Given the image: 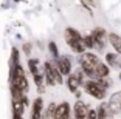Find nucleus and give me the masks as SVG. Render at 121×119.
<instances>
[{
	"instance_id": "16",
	"label": "nucleus",
	"mask_w": 121,
	"mask_h": 119,
	"mask_svg": "<svg viewBox=\"0 0 121 119\" xmlns=\"http://www.w3.org/2000/svg\"><path fill=\"white\" fill-rule=\"evenodd\" d=\"M65 84H67V88L70 90V93H76V91L79 90V88L82 87V84L79 82V79L75 76V74L71 73L70 76H67V81H65Z\"/></svg>"
},
{
	"instance_id": "24",
	"label": "nucleus",
	"mask_w": 121,
	"mask_h": 119,
	"mask_svg": "<svg viewBox=\"0 0 121 119\" xmlns=\"http://www.w3.org/2000/svg\"><path fill=\"white\" fill-rule=\"evenodd\" d=\"M87 119H98L96 108H90V110H89V113H87Z\"/></svg>"
},
{
	"instance_id": "5",
	"label": "nucleus",
	"mask_w": 121,
	"mask_h": 119,
	"mask_svg": "<svg viewBox=\"0 0 121 119\" xmlns=\"http://www.w3.org/2000/svg\"><path fill=\"white\" fill-rule=\"evenodd\" d=\"M28 70L33 76V81H34L36 87L37 88L43 87L45 85V82H43V70L39 68V59H28Z\"/></svg>"
},
{
	"instance_id": "30",
	"label": "nucleus",
	"mask_w": 121,
	"mask_h": 119,
	"mask_svg": "<svg viewBox=\"0 0 121 119\" xmlns=\"http://www.w3.org/2000/svg\"><path fill=\"white\" fill-rule=\"evenodd\" d=\"M42 119H43V118H42Z\"/></svg>"
},
{
	"instance_id": "26",
	"label": "nucleus",
	"mask_w": 121,
	"mask_h": 119,
	"mask_svg": "<svg viewBox=\"0 0 121 119\" xmlns=\"http://www.w3.org/2000/svg\"><path fill=\"white\" fill-rule=\"evenodd\" d=\"M81 94H82V93H81V90H78V91H76V93H75L76 99H81Z\"/></svg>"
},
{
	"instance_id": "29",
	"label": "nucleus",
	"mask_w": 121,
	"mask_h": 119,
	"mask_svg": "<svg viewBox=\"0 0 121 119\" xmlns=\"http://www.w3.org/2000/svg\"><path fill=\"white\" fill-rule=\"evenodd\" d=\"M16 2H20V0H16Z\"/></svg>"
},
{
	"instance_id": "22",
	"label": "nucleus",
	"mask_w": 121,
	"mask_h": 119,
	"mask_svg": "<svg viewBox=\"0 0 121 119\" xmlns=\"http://www.w3.org/2000/svg\"><path fill=\"white\" fill-rule=\"evenodd\" d=\"M48 51L51 54V59H57L59 57V49H57L56 42H48Z\"/></svg>"
},
{
	"instance_id": "8",
	"label": "nucleus",
	"mask_w": 121,
	"mask_h": 119,
	"mask_svg": "<svg viewBox=\"0 0 121 119\" xmlns=\"http://www.w3.org/2000/svg\"><path fill=\"white\" fill-rule=\"evenodd\" d=\"M89 110H90L89 104H86L82 99H78L73 104V119H87Z\"/></svg>"
},
{
	"instance_id": "19",
	"label": "nucleus",
	"mask_w": 121,
	"mask_h": 119,
	"mask_svg": "<svg viewBox=\"0 0 121 119\" xmlns=\"http://www.w3.org/2000/svg\"><path fill=\"white\" fill-rule=\"evenodd\" d=\"M25 105H23V102L22 101H13V115H20L23 116V113H25Z\"/></svg>"
},
{
	"instance_id": "9",
	"label": "nucleus",
	"mask_w": 121,
	"mask_h": 119,
	"mask_svg": "<svg viewBox=\"0 0 121 119\" xmlns=\"http://www.w3.org/2000/svg\"><path fill=\"white\" fill-rule=\"evenodd\" d=\"M53 119H71V105H70V102L64 101V102H60V104H57Z\"/></svg>"
},
{
	"instance_id": "17",
	"label": "nucleus",
	"mask_w": 121,
	"mask_h": 119,
	"mask_svg": "<svg viewBox=\"0 0 121 119\" xmlns=\"http://www.w3.org/2000/svg\"><path fill=\"white\" fill-rule=\"evenodd\" d=\"M118 57H120V56H118L115 51H113V53L109 51V53H106L104 60H106V63H107V65H109L110 68H115V67H121V63L118 62Z\"/></svg>"
},
{
	"instance_id": "21",
	"label": "nucleus",
	"mask_w": 121,
	"mask_h": 119,
	"mask_svg": "<svg viewBox=\"0 0 121 119\" xmlns=\"http://www.w3.org/2000/svg\"><path fill=\"white\" fill-rule=\"evenodd\" d=\"M82 42H84L86 49H95V42H93V39H92V36H90V34L82 36Z\"/></svg>"
},
{
	"instance_id": "14",
	"label": "nucleus",
	"mask_w": 121,
	"mask_h": 119,
	"mask_svg": "<svg viewBox=\"0 0 121 119\" xmlns=\"http://www.w3.org/2000/svg\"><path fill=\"white\" fill-rule=\"evenodd\" d=\"M112 68L107 65L106 62H101L95 70V74H93V81H98V79H107L109 74H110Z\"/></svg>"
},
{
	"instance_id": "12",
	"label": "nucleus",
	"mask_w": 121,
	"mask_h": 119,
	"mask_svg": "<svg viewBox=\"0 0 121 119\" xmlns=\"http://www.w3.org/2000/svg\"><path fill=\"white\" fill-rule=\"evenodd\" d=\"M96 115H98V119H115V113L110 110V107H109L107 102H101L98 105Z\"/></svg>"
},
{
	"instance_id": "6",
	"label": "nucleus",
	"mask_w": 121,
	"mask_h": 119,
	"mask_svg": "<svg viewBox=\"0 0 121 119\" xmlns=\"http://www.w3.org/2000/svg\"><path fill=\"white\" fill-rule=\"evenodd\" d=\"M107 34H109V33H107L103 26H96V28L90 33V36H92V39H93V42H95V49L98 53H103L104 48H106V45H107V43H106Z\"/></svg>"
},
{
	"instance_id": "27",
	"label": "nucleus",
	"mask_w": 121,
	"mask_h": 119,
	"mask_svg": "<svg viewBox=\"0 0 121 119\" xmlns=\"http://www.w3.org/2000/svg\"><path fill=\"white\" fill-rule=\"evenodd\" d=\"M13 119H23V116H20V115H13Z\"/></svg>"
},
{
	"instance_id": "7",
	"label": "nucleus",
	"mask_w": 121,
	"mask_h": 119,
	"mask_svg": "<svg viewBox=\"0 0 121 119\" xmlns=\"http://www.w3.org/2000/svg\"><path fill=\"white\" fill-rule=\"evenodd\" d=\"M51 62L56 65V68L59 70V73L62 76H70L71 71H73V60L68 54H64V56H59L57 59H53Z\"/></svg>"
},
{
	"instance_id": "18",
	"label": "nucleus",
	"mask_w": 121,
	"mask_h": 119,
	"mask_svg": "<svg viewBox=\"0 0 121 119\" xmlns=\"http://www.w3.org/2000/svg\"><path fill=\"white\" fill-rule=\"evenodd\" d=\"M56 105H57L56 102H50V104H48V107L43 110L42 118L43 119H53L54 118V111H56Z\"/></svg>"
},
{
	"instance_id": "23",
	"label": "nucleus",
	"mask_w": 121,
	"mask_h": 119,
	"mask_svg": "<svg viewBox=\"0 0 121 119\" xmlns=\"http://www.w3.org/2000/svg\"><path fill=\"white\" fill-rule=\"evenodd\" d=\"M79 2H81V5L84 8H87V9L89 11H92L93 8H95V2H93V0H79Z\"/></svg>"
},
{
	"instance_id": "13",
	"label": "nucleus",
	"mask_w": 121,
	"mask_h": 119,
	"mask_svg": "<svg viewBox=\"0 0 121 119\" xmlns=\"http://www.w3.org/2000/svg\"><path fill=\"white\" fill-rule=\"evenodd\" d=\"M109 107H110V110L115 113V115H118V113H121V91H117V93H113V94H110V98H109Z\"/></svg>"
},
{
	"instance_id": "4",
	"label": "nucleus",
	"mask_w": 121,
	"mask_h": 119,
	"mask_svg": "<svg viewBox=\"0 0 121 119\" xmlns=\"http://www.w3.org/2000/svg\"><path fill=\"white\" fill-rule=\"evenodd\" d=\"M84 90L87 94H90L93 99H98V101H104L107 98V90H104L96 81H87L84 85Z\"/></svg>"
},
{
	"instance_id": "2",
	"label": "nucleus",
	"mask_w": 121,
	"mask_h": 119,
	"mask_svg": "<svg viewBox=\"0 0 121 119\" xmlns=\"http://www.w3.org/2000/svg\"><path fill=\"white\" fill-rule=\"evenodd\" d=\"M9 87H14L17 90H20L22 93H28L30 90V84L28 79H26V74L22 68V65H14V67H9Z\"/></svg>"
},
{
	"instance_id": "1",
	"label": "nucleus",
	"mask_w": 121,
	"mask_h": 119,
	"mask_svg": "<svg viewBox=\"0 0 121 119\" xmlns=\"http://www.w3.org/2000/svg\"><path fill=\"white\" fill-rule=\"evenodd\" d=\"M78 62H79V68H82V71L87 76V79L93 81V74H95L96 67L101 63V59L92 51H84L82 54H79Z\"/></svg>"
},
{
	"instance_id": "10",
	"label": "nucleus",
	"mask_w": 121,
	"mask_h": 119,
	"mask_svg": "<svg viewBox=\"0 0 121 119\" xmlns=\"http://www.w3.org/2000/svg\"><path fill=\"white\" fill-rule=\"evenodd\" d=\"M42 113H43V99H42V96H37V98L33 101L31 118L30 119H42Z\"/></svg>"
},
{
	"instance_id": "15",
	"label": "nucleus",
	"mask_w": 121,
	"mask_h": 119,
	"mask_svg": "<svg viewBox=\"0 0 121 119\" xmlns=\"http://www.w3.org/2000/svg\"><path fill=\"white\" fill-rule=\"evenodd\" d=\"M107 42L110 43V46L113 48V51L118 56H121V36L117 33H109L107 34Z\"/></svg>"
},
{
	"instance_id": "25",
	"label": "nucleus",
	"mask_w": 121,
	"mask_h": 119,
	"mask_svg": "<svg viewBox=\"0 0 121 119\" xmlns=\"http://www.w3.org/2000/svg\"><path fill=\"white\" fill-rule=\"evenodd\" d=\"M23 51L26 56H30L31 54V43H23Z\"/></svg>"
},
{
	"instance_id": "11",
	"label": "nucleus",
	"mask_w": 121,
	"mask_h": 119,
	"mask_svg": "<svg viewBox=\"0 0 121 119\" xmlns=\"http://www.w3.org/2000/svg\"><path fill=\"white\" fill-rule=\"evenodd\" d=\"M43 82H45L47 87H54L56 85V81H54L53 71H51V60H47L43 63Z\"/></svg>"
},
{
	"instance_id": "3",
	"label": "nucleus",
	"mask_w": 121,
	"mask_h": 119,
	"mask_svg": "<svg viewBox=\"0 0 121 119\" xmlns=\"http://www.w3.org/2000/svg\"><path fill=\"white\" fill-rule=\"evenodd\" d=\"M64 39H65V43L68 45V48H70L73 53L82 54L84 51H87L86 46H84V42H82V36H81V33H79L78 29L71 28V26L65 28Z\"/></svg>"
},
{
	"instance_id": "20",
	"label": "nucleus",
	"mask_w": 121,
	"mask_h": 119,
	"mask_svg": "<svg viewBox=\"0 0 121 119\" xmlns=\"http://www.w3.org/2000/svg\"><path fill=\"white\" fill-rule=\"evenodd\" d=\"M19 59H20V56H19V49L16 48V46H13L11 48V59H9V67H14V65H19Z\"/></svg>"
},
{
	"instance_id": "28",
	"label": "nucleus",
	"mask_w": 121,
	"mask_h": 119,
	"mask_svg": "<svg viewBox=\"0 0 121 119\" xmlns=\"http://www.w3.org/2000/svg\"><path fill=\"white\" fill-rule=\"evenodd\" d=\"M120 81H121V67H120Z\"/></svg>"
}]
</instances>
